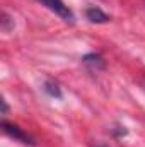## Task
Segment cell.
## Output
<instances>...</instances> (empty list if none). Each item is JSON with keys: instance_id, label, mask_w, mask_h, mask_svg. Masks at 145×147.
<instances>
[{"instance_id": "obj_6", "label": "cell", "mask_w": 145, "mask_h": 147, "mask_svg": "<svg viewBox=\"0 0 145 147\" xmlns=\"http://www.w3.org/2000/svg\"><path fill=\"white\" fill-rule=\"evenodd\" d=\"M9 19H10V17L3 12V14H2V29H3V31H9Z\"/></svg>"}, {"instance_id": "obj_4", "label": "cell", "mask_w": 145, "mask_h": 147, "mask_svg": "<svg viewBox=\"0 0 145 147\" xmlns=\"http://www.w3.org/2000/svg\"><path fill=\"white\" fill-rule=\"evenodd\" d=\"M82 62H84L85 65H91V67H94L96 70L104 67V62H103L101 55H97V53H91V55H85V57L82 58Z\"/></svg>"}, {"instance_id": "obj_2", "label": "cell", "mask_w": 145, "mask_h": 147, "mask_svg": "<svg viewBox=\"0 0 145 147\" xmlns=\"http://www.w3.org/2000/svg\"><path fill=\"white\" fill-rule=\"evenodd\" d=\"M2 128H3V132H5V135H9V137H12L14 140H17V142H22V144H29V146H34V142H33V139L22 130V128H19L17 125H14V123H9V121H2Z\"/></svg>"}, {"instance_id": "obj_5", "label": "cell", "mask_w": 145, "mask_h": 147, "mask_svg": "<svg viewBox=\"0 0 145 147\" xmlns=\"http://www.w3.org/2000/svg\"><path fill=\"white\" fill-rule=\"evenodd\" d=\"M43 89H44V92H46L48 96L56 98V99H62V89H60V86H58L56 82H53V80H46Z\"/></svg>"}, {"instance_id": "obj_1", "label": "cell", "mask_w": 145, "mask_h": 147, "mask_svg": "<svg viewBox=\"0 0 145 147\" xmlns=\"http://www.w3.org/2000/svg\"><path fill=\"white\" fill-rule=\"evenodd\" d=\"M41 5H44L46 9H50L51 12H55L58 17H62L65 22H70L72 24L73 19H75V16H73V12L68 9V5H65L63 3V0H38Z\"/></svg>"}, {"instance_id": "obj_3", "label": "cell", "mask_w": 145, "mask_h": 147, "mask_svg": "<svg viewBox=\"0 0 145 147\" xmlns=\"http://www.w3.org/2000/svg\"><path fill=\"white\" fill-rule=\"evenodd\" d=\"M85 17L91 21V22H96V24H101V22H108L109 16L106 12H103L99 7H89L85 10Z\"/></svg>"}]
</instances>
